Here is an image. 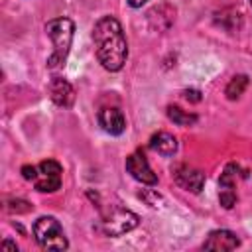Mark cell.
<instances>
[{
  "label": "cell",
  "mask_w": 252,
  "mask_h": 252,
  "mask_svg": "<svg viewBox=\"0 0 252 252\" xmlns=\"http://www.w3.org/2000/svg\"><path fill=\"white\" fill-rule=\"evenodd\" d=\"M93 43H94V55L106 71L116 73L124 67L128 59V41L122 24L114 16H102L94 22Z\"/></svg>",
  "instance_id": "1"
},
{
  "label": "cell",
  "mask_w": 252,
  "mask_h": 252,
  "mask_svg": "<svg viewBox=\"0 0 252 252\" xmlns=\"http://www.w3.org/2000/svg\"><path fill=\"white\" fill-rule=\"evenodd\" d=\"M45 33L53 43V51L47 57V69L57 71L65 65L69 51H71V43H73V35H75V24L69 18H53L45 24Z\"/></svg>",
  "instance_id": "2"
},
{
  "label": "cell",
  "mask_w": 252,
  "mask_h": 252,
  "mask_svg": "<svg viewBox=\"0 0 252 252\" xmlns=\"http://www.w3.org/2000/svg\"><path fill=\"white\" fill-rule=\"evenodd\" d=\"M140 222V217L120 205L100 207V230L106 236H122L130 230H134Z\"/></svg>",
  "instance_id": "3"
},
{
  "label": "cell",
  "mask_w": 252,
  "mask_h": 252,
  "mask_svg": "<svg viewBox=\"0 0 252 252\" xmlns=\"http://www.w3.org/2000/svg\"><path fill=\"white\" fill-rule=\"evenodd\" d=\"M33 238L43 250H67L69 240L61 222L55 217H39L33 222Z\"/></svg>",
  "instance_id": "4"
},
{
  "label": "cell",
  "mask_w": 252,
  "mask_h": 252,
  "mask_svg": "<svg viewBox=\"0 0 252 252\" xmlns=\"http://www.w3.org/2000/svg\"><path fill=\"white\" fill-rule=\"evenodd\" d=\"M61 173L63 167L55 159H43L37 165V177L33 181L39 193H55L61 187Z\"/></svg>",
  "instance_id": "5"
},
{
  "label": "cell",
  "mask_w": 252,
  "mask_h": 252,
  "mask_svg": "<svg viewBox=\"0 0 252 252\" xmlns=\"http://www.w3.org/2000/svg\"><path fill=\"white\" fill-rule=\"evenodd\" d=\"M240 165L238 163H226V167L220 173L219 179V203L224 209H232L236 205V177H238Z\"/></svg>",
  "instance_id": "6"
},
{
  "label": "cell",
  "mask_w": 252,
  "mask_h": 252,
  "mask_svg": "<svg viewBox=\"0 0 252 252\" xmlns=\"http://www.w3.org/2000/svg\"><path fill=\"white\" fill-rule=\"evenodd\" d=\"M171 175H173V181L181 187V189H185V191H189V193H201V189H203V185H205V173L201 171V169H197V167H193V165H187V163H179V165H175L173 169H171Z\"/></svg>",
  "instance_id": "7"
},
{
  "label": "cell",
  "mask_w": 252,
  "mask_h": 252,
  "mask_svg": "<svg viewBox=\"0 0 252 252\" xmlns=\"http://www.w3.org/2000/svg\"><path fill=\"white\" fill-rule=\"evenodd\" d=\"M126 171L142 185H158V175L154 173L146 156L140 150L126 158Z\"/></svg>",
  "instance_id": "8"
},
{
  "label": "cell",
  "mask_w": 252,
  "mask_h": 252,
  "mask_svg": "<svg viewBox=\"0 0 252 252\" xmlns=\"http://www.w3.org/2000/svg\"><path fill=\"white\" fill-rule=\"evenodd\" d=\"M240 246V238L236 232L226 230V228H217L211 230L209 236L203 242V250H215V252H226V250H236Z\"/></svg>",
  "instance_id": "9"
},
{
  "label": "cell",
  "mask_w": 252,
  "mask_h": 252,
  "mask_svg": "<svg viewBox=\"0 0 252 252\" xmlns=\"http://www.w3.org/2000/svg\"><path fill=\"white\" fill-rule=\"evenodd\" d=\"M98 124L110 136H120L126 130V118L118 106H104L98 110Z\"/></svg>",
  "instance_id": "10"
},
{
  "label": "cell",
  "mask_w": 252,
  "mask_h": 252,
  "mask_svg": "<svg viewBox=\"0 0 252 252\" xmlns=\"http://www.w3.org/2000/svg\"><path fill=\"white\" fill-rule=\"evenodd\" d=\"M49 98L61 108H71L73 102H75V89L67 79L51 77V81H49Z\"/></svg>",
  "instance_id": "11"
},
{
  "label": "cell",
  "mask_w": 252,
  "mask_h": 252,
  "mask_svg": "<svg viewBox=\"0 0 252 252\" xmlns=\"http://www.w3.org/2000/svg\"><path fill=\"white\" fill-rule=\"evenodd\" d=\"M148 20L152 24L154 30L158 32H165L171 28V24L175 22V8L167 2H161L158 6H154L150 12H148Z\"/></svg>",
  "instance_id": "12"
},
{
  "label": "cell",
  "mask_w": 252,
  "mask_h": 252,
  "mask_svg": "<svg viewBox=\"0 0 252 252\" xmlns=\"http://www.w3.org/2000/svg\"><path fill=\"white\" fill-rule=\"evenodd\" d=\"M150 150H154L159 156L169 158V156H173L177 152V138L173 134H169V132H163V130L156 132L150 138Z\"/></svg>",
  "instance_id": "13"
},
{
  "label": "cell",
  "mask_w": 252,
  "mask_h": 252,
  "mask_svg": "<svg viewBox=\"0 0 252 252\" xmlns=\"http://www.w3.org/2000/svg\"><path fill=\"white\" fill-rule=\"evenodd\" d=\"M167 118H169L173 124H177V126H193V124L199 120V116H197L195 112L183 110V108L177 106V104H169V106H167Z\"/></svg>",
  "instance_id": "14"
},
{
  "label": "cell",
  "mask_w": 252,
  "mask_h": 252,
  "mask_svg": "<svg viewBox=\"0 0 252 252\" xmlns=\"http://www.w3.org/2000/svg\"><path fill=\"white\" fill-rule=\"evenodd\" d=\"M246 87H248V75H234L224 87V94L228 100H236L246 91Z\"/></svg>",
  "instance_id": "15"
},
{
  "label": "cell",
  "mask_w": 252,
  "mask_h": 252,
  "mask_svg": "<svg viewBox=\"0 0 252 252\" xmlns=\"http://www.w3.org/2000/svg\"><path fill=\"white\" fill-rule=\"evenodd\" d=\"M4 211L6 213H16V215H26L30 211H33V205L28 203L26 199H6L4 201Z\"/></svg>",
  "instance_id": "16"
},
{
  "label": "cell",
  "mask_w": 252,
  "mask_h": 252,
  "mask_svg": "<svg viewBox=\"0 0 252 252\" xmlns=\"http://www.w3.org/2000/svg\"><path fill=\"white\" fill-rule=\"evenodd\" d=\"M22 177L26 179V181H35V177H37V165H22Z\"/></svg>",
  "instance_id": "17"
},
{
  "label": "cell",
  "mask_w": 252,
  "mask_h": 252,
  "mask_svg": "<svg viewBox=\"0 0 252 252\" xmlns=\"http://www.w3.org/2000/svg\"><path fill=\"white\" fill-rule=\"evenodd\" d=\"M183 96H185L189 102H199V100H201V91H197V89H185V91H183Z\"/></svg>",
  "instance_id": "18"
},
{
  "label": "cell",
  "mask_w": 252,
  "mask_h": 252,
  "mask_svg": "<svg viewBox=\"0 0 252 252\" xmlns=\"http://www.w3.org/2000/svg\"><path fill=\"white\" fill-rule=\"evenodd\" d=\"M146 2H148V0H128V4H130L132 8H142Z\"/></svg>",
  "instance_id": "19"
},
{
  "label": "cell",
  "mask_w": 252,
  "mask_h": 252,
  "mask_svg": "<svg viewBox=\"0 0 252 252\" xmlns=\"http://www.w3.org/2000/svg\"><path fill=\"white\" fill-rule=\"evenodd\" d=\"M2 248H12V250H18V244H16V242H10V240H2Z\"/></svg>",
  "instance_id": "20"
},
{
  "label": "cell",
  "mask_w": 252,
  "mask_h": 252,
  "mask_svg": "<svg viewBox=\"0 0 252 252\" xmlns=\"http://www.w3.org/2000/svg\"><path fill=\"white\" fill-rule=\"evenodd\" d=\"M248 2H250V4H252V0H248Z\"/></svg>",
  "instance_id": "21"
}]
</instances>
